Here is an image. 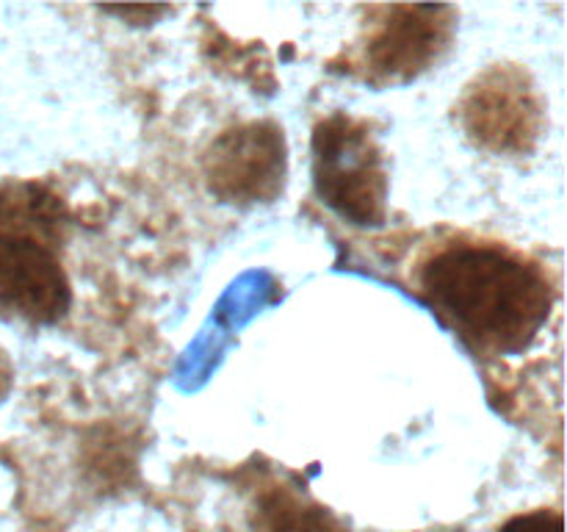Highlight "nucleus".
Segmentation results:
<instances>
[{"mask_svg":"<svg viewBox=\"0 0 567 532\" xmlns=\"http://www.w3.org/2000/svg\"><path fill=\"white\" fill-rule=\"evenodd\" d=\"M415 280L426 305L482 355L524 352L554 305L546 269L496 242L441 244L421 260Z\"/></svg>","mask_w":567,"mask_h":532,"instance_id":"f257e3e1","label":"nucleus"},{"mask_svg":"<svg viewBox=\"0 0 567 532\" xmlns=\"http://www.w3.org/2000/svg\"><path fill=\"white\" fill-rule=\"evenodd\" d=\"M59 214L37 186L0 188V310L31 325H55L72 286L55 249Z\"/></svg>","mask_w":567,"mask_h":532,"instance_id":"f03ea898","label":"nucleus"},{"mask_svg":"<svg viewBox=\"0 0 567 532\" xmlns=\"http://www.w3.org/2000/svg\"><path fill=\"white\" fill-rule=\"evenodd\" d=\"M313 183L327 208L358 227H380L388 214V172L369 122L332 114L313 131Z\"/></svg>","mask_w":567,"mask_h":532,"instance_id":"7ed1b4c3","label":"nucleus"},{"mask_svg":"<svg viewBox=\"0 0 567 532\" xmlns=\"http://www.w3.org/2000/svg\"><path fill=\"white\" fill-rule=\"evenodd\" d=\"M288 170L286 136L275 122H241L210 142L203 175L210 194L230 205L271 203Z\"/></svg>","mask_w":567,"mask_h":532,"instance_id":"20e7f679","label":"nucleus"},{"mask_svg":"<svg viewBox=\"0 0 567 532\" xmlns=\"http://www.w3.org/2000/svg\"><path fill=\"white\" fill-rule=\"evenodd\" d=\"M460 116L468 136L482 147L526 153L540 136L543 105L524 70L498 64L471 83Z\"/></svg>","mask_w":567,"mask_h":532,"instance_id":"39448f33","label":"nucleus"},{"mask_svg":"<svg viewBox=\"0 0 567 532\" xmlns=\"http://www.w3.org/2000/svg\"><path fill=\"white\" fill-rule=\"evenodd\" d=\"M377 14L382 20L369 28L360 53L371 81H410L449 48L454 14L449 6H382Z\"/></svg>","mask_w":567,"mask_h":532,"instance_id":"423d86ee","label":"nucleus"},{"mask_svg":"<svg viewBox=\"0 0 567 532\" xmlns=\"http://www.w3.org/2000/svg\"><path fill=\"white\" fill-rule=\"evenodd\" d=\"M266 532H338L319 508H302L291 497H275L264 504Z\"/></svg>","mask_w":567,"mask_h":532,"instance_id":"0eeeda50","label":"nucleus"},{"mask_svg":"<svg viewBox=\"0 0 567 532\" xmlns=\"http://www.w3.org/2000/svg\"><path fill=\"white\" fill-rule=\"evenodd\" d=\"M498 532H565L559 510H532V513L513 515Z\"/></svg>","mask_w":567,"mask_h":532,"instance_id":"6e6552de","label":"nucleus"},{"mask_svg":"<svg viewBox=\"0 0 567 532\" xmlns=\"http://www.w3.org/2000/svg\"><path fill=\"white\" fill-rule=\"evenodd\" d=\"M6 386H9V364H6L3 352H0V397L6 393Z\"/></svg>","mask_w":567,"mask_h":532,"instance_id":"1a4fd4ad","label":"nucleus"}]
</instances>
